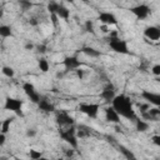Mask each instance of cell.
<instances>
[{
    "mask_svg": "<svg viewBox=\"0 0 160 160\" xmlns=\"http://www.w3.org/2000/svg\"><path fill=\"white\" fill-rule=\"evenodd\" d=\"M66 155H68V156H70V158H71V156H72V155H74V150H72V149H70V150H69V151H66Z\"/></svg>",
    "mask_w": 160,
    "mask_h": 160,
    "instance_id": "36",
    "label": "cell"
},
{
    "mask_svg": "<svg viewBox=\"0 0 160 160\" xmlns=\"http://www.w3.org/2000/svg\"><path fill=\"white\" fill-rule=\"evenodd\" d=\"M60 136L62 140H65L68 144H70L71 148H74V149L78 148V136H76V130L74 129V126L60 130Z\"/></svg>",
    "mask_w": 160,
    "mask_h": 160,
    "instance_id": "2",
    "label": "cell"
},
{
    "mask_svg": "<svg viewBox=\"0 0 160 160\" xmlns=\"http://www.w3.org/2000/svg\"><path fill=\"white\" fill-rule=\"evenodd\" d=\"M38 105H39V109L42 110V111H46V112L54 111V105H52L50 101H48L46 99H41Z\"/></svg>",
    "mask_w": 160,
    "mask_h": 160,
    "instance_id": "15",
    "label": "cell"
},
{
    "mask_svg": "<svg viewBox=\"0 0 160 160\" xmlns=\"http://www.w3.org/2000/svg\"><path fill=\"white\" fill-rule=\"evenodd\" d=\"M85 29H86V31H89V32H94V25H92V21H91V20H88V21L85 22Z\"/></svg>",
    "mask_w": 160,
    "mask_h": 160,
    "instance_id": "27",
    "label": "cell"
},
{
    "mask_svg": "<svg viewBox=\"0 0 160 160\" xmlns=\"http://www.w3.org/2000/svg\"><path fill=\"white\" fill-rule=\"evenodd\" d=\"M64 65H65V68L68 70H75V69H78L80 66V61L75 56H69V58H66L64 60Z\"/></svg>",
    "mask_w": 160,
    "mask_h": 160,
    "instance_id": "14",
    "label": "cell"
},
{
    "mask_svg": "<svg viewBox=\"0 0 160 160\" xmlns=\"http://www.w3.org/2000/svg\"><path fill=\"white\" fill-rule=\"evenodd\" d=\"M4 142H5V134H1V135H0V144L2 145Z\"/></svg>",
    "mask_w": 160,
    "mask_h": 160,
    "instance_id": "34",
    "label": "cell"
},
{
    "mask_svg": "<svg viewBox=\"0 0 160 160\" xmlns=\"http://www.w3.org/2000/svg\"><path fill=\"white\" fill-rule=\"evenodd\" d=\"M29 155H30V160H35V159H40V158H42L41 151H38V150H35V149H31L30 152H29Z\"/></svg>",
    "mask_w": 160,
    "mask_h": 160,
    "instance_id": "24",
    "label": "cell"
},
{
    "mask_svg": "<svg viewBox=\"0 0 160 160\" xmlns=\"http://www.w3.org/2000/svg\"><path fill=\"white\" fill-rule=\"evenodd\" d=\"M100 96L105 100V101H108V102H112V100L115 99V90H114V86L110 84V85H108L106 88H104V90L101 91V94H100Z\"/></svg>",
    "mask_w": 160,
    "mask_h": 160,
    "instance_id": "10",
    "label": "cell"
},
{
    "mask_svg": "<svg viewBox=\"0 0 160 160\" xmlns=\"http://www.w3.org/2000/svg\"><path fill=\"white\" fill-rule=\"evenodd\" d=\"M35 160H49V159H46V158H40V159H35Z\"/></svg>",
    "mask_w": 160,
    "mask_h": 160,
    "instance_id": "38",
    "label": "cell"
},
{
    "mask_svg": "<svg viewBox=\"0 0 160 160\" xmlns=\"http://www.w3.org/2000/svg\"><path fill=\"white\" fill-rule=\"evenodd\" d=\"M35 130H28V132H26V135L28 136H35Z\"/></svg>",
    "mask_w": 160,
    "mask_h": 160,
    "instance_id": "33",
    "label": "cell"
},
{
    "mask_svg": "<svg viewBox=\"0 0 160 160\" xmlns=\"http://www.w3.org/2000/svg\"><path fill=\"white\" fill-rule=\"evenodd\" d=\"M105 118H106V120L110 121V122L118 124V122L120 121V115L118 114V111H116L112 106H109V108L105 109Z\"/></svg>",
    "mask_w": 160,
    "mask_h": 160,
    "instance_id": "11",
    "label": "cell"
},
{
    "mask_svg": "<svg viewBox=\"0 0 160 160\" xmlns=\"http://www.w3.org/2000/svg\"><path fill=\"white\" fill-rule=\"evenodd\" d=\"M39 69L42 71V72H46L49 70V62L45 60V59H40L39 60Z\"/></svg>",
    "mask_w": 160,
    "mask_h": 160,
    "instance_id": "23",
    "label": "cell"
},
{
    "mask_svg": "<svg viewBox=\"0 0 160 160\" xmlns=\"http://www.w3.org/2000/svg\"><path fill=\"white\" fill-rule=\"evenodd\" d=\"M120 151L126 156V159L128 160H136V158L134 156V154L130 151V150H128L126 148H124V146H120Z\"/></svg>",
    "mask_w": 160,
    "mask_h": 160,
    "instance_id": "21",
    "label": "cell"
},
{
    "mask_svg": "<svg viewBox=\"0 0 160 160\" xmlns=\"http://www.w3.org/2000/svg\"><path fill=\"white\" fill-rule=\"evenodd\" d=\"M2 72H4V75H6L9 78H12L14 76V70L11 68H9V66H4L2 68Z\"/></svg>",
    "mask_w": 160,
    "mask_h": 160,
    "instance_id": "25",
    "label": "cell"
},
{
    "mask_svg": "<svg viewBox=\"0 0 160 160\" xmlns=\"http://www.w3.org/2000/svg\"><path fill=\"white\" fill-rule=\"evenodd\" d=\"M0 35H1L2 38L11 36V29H10V26H8V25H1V26H0Z\"/></svg>",
    "mask_w": 160,
    "mask_h": 160,
    "instance_id": "19",
    "label": "cell"
},
{
    "mask_svg": "<svg viewBox=\"0 0 160 160\" xmlns=\"http://www.w3.org/2000/svg\"><path fill=\"white\" fill-rule=\"evenodd\" d=\"M56 121H58V124H59L60 126H68V128L72 126V124H74V119H72L66 111H60V112H58V115H56Z\"/></svg>",
    "mask_w": 160,
    "mask_h": 160,
    "instance_id": "7",
    "label": "cell"
},
{
    "mask_svg": "<svg viewBox=\"0 0 160 160\" xmlns=\"http://www.w3.org/2000/svg\"><path fill=\"white\" fill-rule=\"evenodd\" d=\"M58 16L60 18V19H64V20H68L69 19V16H70V10L68 9V8H65V6H62V5H60V8H59V10H58Z\"/></svg>",
    "mask_w": 160,
    "mask_h": 160,
    "instance_id": "16",
    "label": "cell"
},
{
    "mask_svg": "<svg viewBox=\"0 0 160 160\" xmlns=\"http://www.w3.org/2000/svg\"><path fill=\"white\" fill-rule=\"evenodd\" d=\"M38 51H39V52H45V51H46L45 45H39V46H38Z\"/></svg>",
    "mask_w": 160,
    "mask_h": 160,
    "instance_id": "31",
    "label": "cell"
},
{
    "mask_svg": "<svg viewBox=\"0 0 160 160\" xmlns=\"http://www.w3.org/2000/svg\"><path fill=\"white\" fill-rule=\"evenodd\" d=\"M151 140H152V142H154L155 145L160 146V135H154V136L151 138Z\"/></svg>",
    "mask_w": 160,
    "mask_h": 160,
    "instance_id": "29",
    "label": "cell"
},
{
    "mask_svg": "<svg viewBox=\"0 0 160 160\" xmlns=\"http://www.w3.org/2000/svg\"><path fill=\"white\" fill-rule=\"evenodd\" d=\"M109 45H110V48H111L114 51H116V52H120V54H128V52H129L126 41H125V40H121V39H119V38H116V39H110Z\"/></svg>",
    "mask_w": 160,
    "mask_h": 160,
    "instance_id": "4",
    "label": "cell"
},
{
    "mask_svg": "<svg viewBox=\"0 0 160 160\" xmlns=\"http://www.w3.org/2000/svg\"><path fill=\"white\" fill-rule=\"evenodd\" d=\"M58 160H64V159H58Z\"/></svg>",
    "mask_w": 160,
    "mask_h": 160,
    "instance_id": "39",
    "label": "cell"
},
{
    "mask_svg": "<svg viewBox=\"0 0 160 160\" xmlns=\"http://www.w3.org/2000/svg\"><path fill=\"white\" fill-rule=\"evenodd\" d=\"M135 121H136V130L138 131H141L142 132V131H146L149 129V124L146 121H144L141 119H136Z\"/></svg>",
    "mask_w": 160,
    "mask_h": 160,
    "instance_id": "18",
    "label": "cell"
},
{
    "mask_svg": "<svg viewBox=\"0 0 160 160\" xmlns=\"http://www.w3.org/2000/svg\"><path fill=\"white\" fill-rule=\"evenodd\" d=\"M131 12H132L138 19H145V18L149 15L150 9H149L146 5L141 4V5H138V6L132 8V9H131Z\"/></svg>",
    "mask_w": 160,
    "mask_h": 160,
    "instance_id": "9",
    "label": "cell"
},
{
    "mask_svg": "<svg viewBox=\"0 0 160 160\" xmlns=\"http://www.w3.org/2000/svg\"><path fill=\"white\" fill-rule=\"evenodd\" d=\"M76 74H78V76H79L80 79H82V76H84V71H82V70H80V69L76 70Z\"/></svg>",
    "mask_w": 160,
    "mask_h": 160,
    "instance_id": "32",
    "label": "cell"
},
{
    "mask_svg": "<svg viewBox=\"0 0 160 160\" xmlns=\"http://www.w3.org/2000/svg\"><path fill=\"white\" fill-rule=\"evenodd\" d=\"M22 100H19V99H12V98H8L5 100V109L6 110H10V111H14L16 112L18 115L22 116V112H21V106H22Z\"/></svg>",
    "mask_w": 160,
    "mask_h": 160,
    "instance_id": "3",
    "label": "cell"
},
{
    "mask_svg": "<svg viewBox=\"0 0 160 160\" xmlns=\"http://www.w3.org/2000/svg\"><path fill=\"white\" fill-rule=\"evenodd\" d=\"M20 5H21V8L24 9V10H28V9H30L31 8V2L30 1H20Z\"/></svg>",
    "mask_w": 160,
    "mask_h": 160,
    "instance_id": "28",
    "label": "cell"
},
{
    "mask_svg": "<svg viewBox=\"0 0 160 160\" xmlns=\"http://www.w3.org/2000/svg\"><path fill=\"white\" fill-rule=\"evenodd\" d=\"M59 8H60V5L58 2H54V1L49 2V5H48V10L50 11V14H56L58 10H59Z\"/></svg>",
    "mask_w": 160,
    "mask_h": 160,
    "instance_id": "22",
    "label": "cell"
},
{
    "mask_svg": "<svg viewBox=\"0 0 160 160\" xmlns=\"http://www.w3.org/2000/svg\"><path fill=\"white\" fill-rule=\"evenodd\" d=\"M151 71L154 75H160V65H154Z\"/></svg>",
    "mask_w": 160,
    "mask_h": 160,
    "instance_id": "30",
    "label": "cell"
},
{
    "mask_svg": "<svg viewBox=\"0 0 160 160\" xmlns=\"http://www.w3.org/2000/svg\"><path fill=\"white\" fill-rule=\"evenodd\" d=\"M81 51H82L84 54H86L88 56H91V58H98V56H100V52H99L98 50H95L94 48H90V46L82 48Z\"/></svg>",
    "mask_w": 160,
    "mask_h": 160,
    "instance_id": "17",
    "label": "cell"
},
{
    "mask_svg": "<svg viewBox=\"0 0 160 160\" xmlns=\"http://www.w3.org/2000/svg\"><path fill=\"white\" fill-rule=\"evenodd\" d=\"M59 19H60V18L58 16V14H50V20H51V22H52L54 26H58Z\"/></svg>",
    "mask_w": 160,
    "mask_h": 160,
    "instance_id": "26",
    "label": "cell"
},
{
    "mask_svg": "<svg viewBox=\"0 0 160 160\" xmlns=\"http://www.w3.org/2000/svg\"><path fill=\"white\" fill-rule=\"evenodd\" d=\"M99 20L102 22V25H108V26L115 25V24L118 22L116 18H115L111 12H101V14L99 15Z\"/></svg>",
    "mask_w": 160,
    "mask_h": 160,
    "instance_id": "12",
    "label": "cell"
},
{
    "mask_svg": "<svg viewBox=\"0 0 160 160\" xmlns=\"http://www.w3.org/2000/svg\"><path fill=\"white\" fill-rule=\"evenodd\" d=\"M112 108L118 111V114L129 120H136V114L132 109V104L130 99L125 95H116L112 100Z\"/></svg>",
    "mask_w": 160,
    "mask_h": 160,
    "instance_id": "1",
    "label": "cell"
},
{
    "mask_svg": "<svg viewBox=\"0 0 160 160\" xmlns=\"http://www.w3.org/2000/svg\"><path fill=\"white\" fill-rule=\"evenodd\" d=\"M144 34H145V36H146L148 39L154 40V41H156V40L160 39V29L156 28V26H148V28L145 29Z\"/></svg>",
    "mask_w": 160,
    "mask_h": 160,
    "instance_id": "13",
    "label": "cell"
},
{
    "mask_svg": "<svg viewBox=\"0 0 160 160\" xmlns=\"http://www.w3.org/2000/svg\"><path fill=\"white\" fill-rule=\"evenodd\" d=\"M25 48H26V49H28V50H29V49H32V48H34V45H32V44H31V42H28V44H26V45H25Z\"/></svg>",
    "mask_w": 160,
    "mask_h": 160,
    "instance_id": "37",
    "label": "cell"
},
{
    "mask_svg": "<svg viewBox=\"0 0 160 160\" xmlns=\"http://www.w3.org/2000/svg\"><path fill=\"white\" fill-rule=\"evenodd\" d=\"M11 121H12V119H10V118H8V119H5L2 121V124H1V134H6L9 131V128H10Z\"/></svg>",
    "mask_w": 160,
    "mask_h": 160,
    "instance_id": "20",
    "label": "cell"
},
{
    "mask_svg": "<svg viewBox=\"0 0 160 160\" xmlns=\"http://www.w3.org/2000/svg\"><path fill=\"white\" fill-rule=\"evenodd\" d=\"M79 110L90 118H96L99 112V105L98 104H80Z\"/></svg>",
    "mask_w": 160,
    "mask_h": 160,
    "instance_id": "6",
    "label": "cell"
},
{
    "mask_svg": "<svg viewBox=\"0 0 160 160\" xmlns=\"http://www.w3.org/2000/svg\"><path fill=\"white\" fill-rule=\"evenodd\" d=\"M141 96L148 102H150V104L160 108V94H156V92H151L149 90H145V91L141 92Z\"/></svg>",
    "mask_w": 160,
    "mask_h": 160,
    "instance_id": "8",
    "label": "cell"
},
{
    "mask_svg": "<svg viewBox=\"0 0 160 160\" xmlns=\"http://www.w3.org/2000/svg\"><path fill=\"white\" fill-rule=\"evenodd\" d=\"M22 90L25 91V94L30 98V100L32 101V102H35V104H39L40 102V95L35 91V88H34V85L32 84H30V82H25L24 85H22Z\"/></svg>",
    "mask_w": 160,
    "mask_h": 160,
    "instance_id": "5",
    "label": "cell"
},
{
    "mask_svg": "<svg viewBox=\"0 0 160 160\" xmlns=\"http://www.w3.org/2000/svg\"><path fill=\"white\" fill-rule=\"evenodd\" d=\"M108 28H109L108 25H102V26H101V31H104V32H108V31H109V30H108Z\"/></svg>",
    "mask_w": 160,
    "mask_h": 160,
    "instance_id": "35",
    "label": "cell"
}]
</instances>
